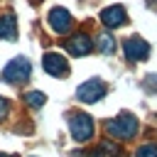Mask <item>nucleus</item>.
<instances>
[{
    "label": "nucleus",
    "mask_w": 157,
    "mask_h": 157,
    "mask_svg": "<svg viewBox=\"0 0 157 157\" xmlns=\"http://www.w3.org/2000/svg\"><path fill=\"white\" fill-rule=\"evenodd\" d=\"M105 130H108V135L115 137V140H118V137H120V140H128V137H132V135L137 132V118H132L130 113H120L118 118L108 120Z\"/></svg>",
    "instance_id": "obj_1"
},
{
    "label": "nucleus",
    "mask_w": 157,
    "mask_h": 157,
    "mask_svg": "<svg viewBox=\"0 0 157 157\" xmlns=\"http://www.w3.org/2000/svg\"><path fill=\"white\" fill-rule=\"evenodd\" d=\"M29 74H32V66H29V61L25 59V56H15L5 69H2V81H7V83H25L27 78H29Z\"/></svg>",
    "instance_id": "obj_2"
},
{
    "label": "nucleus",
    "mask_w": 157,
    "mask_h": 157,
    "mask_svg": "<svg viewBox=\"0 0 157 157\" xmlns=\"http://www.w3.org/2000/svg\"><path fill=\"white\" fill-rule=\"evenodd\" d=\"M69 128H71L74 140H78V142H86V140L93 137V120L86 113H71L69 115Z\"/></svg>",
    "instance_id": "obj_3"
},
{
    "label": "nucleus",
    "mask_w": 157,
    "mask_h": 157,
    "mask_svg": "<svg viewBox=\"0 0 157 157\" xmlns=\"http://www.w3.org/2000/svg\"><path fill=\"white\" fill-rule=\"evenodd\" d=\"M103 96H105V83L98 81V78H91V81L81 83L78 91H76V98L83 101V103H96V101L103 98Z\"/></svg>",
    "instance_id": "obj_4"
},
{
    "label": "nucleus",
    "mask_w": 157,
    "mask_h": 157,
    "mask_svg": "<svg viewBox=\"0 0 157 157\" xmlns=\"http://www.w3.org/2000/svg\"><path fill=\"white\" fill-rule=\"evenodd\" d=\"M123 52H125V56L130 61H145L147 54H150V44L145 39H140V37H130V39H125Z\"/></svg>",
    "instance_id": "obj_5"
},
{
    "label": "nucleus",
    "mask_w": 157,
    "mask_h": 157,
    "mask_svg": "<svg viewBox=\"0 0 157 157\" xmlns=\"http://www.w3.org/2000/svg\"><path fill=\"white\" fill-rule=\"evenodd\" d=\"M47 20H49V27H52L56 34H66L69 27H71V15H69L64 7H54Z\"/></svg>",
    "instance_id": "obj_6"
},
{
    "label": "nucleus",
    "mask_w": 157,
    "mask_h": 157,
    "mask_svg": "<svg viewBox=\"0 0 157 157\" xmlns=\"http://www.w3.org/2000/svg\"><path fill=\"white\" fill-rule=\"evenodd\" d=\"M44 71L47 74H52V76H64L66 71H69V64H66V59L61 56V54H56V52H49V54H44Z\"/></svg>",
    "instance_id": "obj_7"
},
{
    "label": "nucleus",
    "mask_w": 157,
    "mask_h": 157,
    "mask_svg": "<svg viewBox=\"0 0 157 157\" xmlns=\"http://www.w3.org/2000/svg\"><path fill=\"white\" fill-rule=\"evenodd\" d=\"M101 22L105 27H120V25L128 22V17H125V10L120 5H110V7H105L101 12Z\"/></svg>",
    "instance_id": "obj_8"
},
{
    "label": "nucleus",
    "mask_w": 157,
    "mask_h": 157,
    "mask_svg": "<svg viewBox=\"0 0 157 157\" xmlns=\"http://www.w3.org/2000/svg\"><path fill=\"white\" fill-rule=\"evenodd\" d=\"M66 49H69L74 56H86V54L93 49V42H91L86 34H74L71 39H66Z\"/></svg>",
    "instance_id": "obj_9"
},
{
    "label": "nucleus",
    "mask_w": 157,
    "mask_h": 157,
    "mask_svg": "<svg viewBox=\"0 0 157 157\" xmlns=\"http://www.w3.org/2000/svg\"><path fill=\"white\" fill-rule=\"evenodd\" d=\"M17 37V22L12 15L0 17V39H15Z\"/></svg>",
    "instance_id": "obj_10"
},
{
    "label": "nucleus",
    "mask_w": 157,
    "mask_h": 157,
    "mask_svg": "<svg viewBox=\"0 0 157 157\" xmlns=\"http://www.w3.org/2000/svg\"><path fill=\"white\" fill-rule=\"evenodd\" d=\"M25 101H27V105H32V108H39V105H44L47 96H44L42 91H29V93L25 96Z\"/></svg>",
    "instance_id": "obj_11"
},
{
    "label": "nucleus",
    "mask_w": 157,
    "mask_h": 157,
    "mask_svg": "<svg viewBox=\"0 0 157 157\" xmlns=\"http://www.w3.org/2000/svg\"><path fill=\"white\" fill-rule=\"evenodd\" d=\"M98 47H101V52L110 54V52L115 49V42H113V37H110V34H101V37H98Z\"/></svg>",
    "instance_id": "obj_12"
},
{
    "label": "nucleus",
    "mask_w": 157,
    "mask_h": 157,
    "mask_svg": "<svg viewBox=\"0 0 157 157\" xmlns=\"http://www.w3.org/2000/svg\"><path fill=\"white\" fill-rule=\"evenodd\" d=\"M110 147H113L110 142H103V145H101L98 150H93V152H74L71 157H103V152H105V150H110Z\"/></svg>",
    "instance_id": "obj_13"
},
{
    "label": "nucleus",
    "mask_w": 157,
    "mask_h": 157,
    "mask_svg": "<svg viewBox=\"0 0 157 157\" xmlns=\"http://www.w3.org/2000/svg\"><path fill=\"white\" fill-rule=\"evenodd\" d=\"M135 157H157V145H142L135 152Z\"/></svg>",
    "instance_id": "obj_14"
},
{
    "label": "nucleus",
    "mask_w": 157,
    "mask_h": 157,
    "mask_svg": "<svg viewBox=\"0 0 157 157\" xmlns=\"http://www.w3.org/2000/svg\"><path fill=\"white\" fill-rule=\"evenodd\" d=\"M145 86H147V91H157V76L150 74V76L145 78Z\"/></svg>",
    "instance_id": "obj_15"
},
{
    "label": "nucleus",
    "mask_w": 157,
    "mask_h": 157,
    "mask_svg": "<svg viewBox=\"0 0 157 157\" xmlns=\"http://www.w3.org/2000/svg\"><path fill=\"white\" fill-rule=\"evenodd\" d=\"M5 115H7V101H5L2 96H0V120H2Z\"/></svg>",
    "instance_id": "obj_16"
},
{
    "label": "nucleus",
    "mask_w": 157,
    "mask_h": 157,
    "mask_svg": "<svg viewBox=\"0 0 157 157\" xmlns=\"http://www.w3.org/2000/svg\"><path fill=\"white\" fill-rule=\"evenodd\" d=\"M0 157H12V155H0Z\"/></svg>",
    "instance_id": "obj_17"
}]
</instances>
